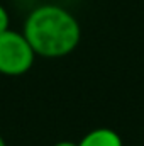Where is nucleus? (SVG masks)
<instances>
[{"label": "nucleus", "instance_id": "1", "mask_svg": "<svg viewBox=\"0 0 144 146\" xmlns=\"http://www.w3.org/2000/svg\"><path fill=\"white\" fill-rule=\"evenodd\" d=\"M22 34L32 46L36 56L65 58L81 41V27L71 12L56 3H44L32 9L22 27Z\"/></svg>", "mask_w": 144, "mask_h": 146}, {"label": "nucleus", "instance_id": "2", "mask_svg": "<svg viewBox=\"0 0 144 146\" xmlns=\"http://www.w3.org/2000/svg\"><path fill=\"white\" fill-rule=\"evenodd\" d=\"M36 53L26 36L7 29L0 34V75L20 76L34 66Z\"/></svg>", "mask_w": 144, "mask_h": 146}, {"label": "nucleus", "instance_id": "3", "mask_svg": "<svg viewBox=\"0 0 144 146\" xmlns=\"http://www.w3.org/2000/svg\"><path fill=\"white\" fill-rule=\"evenodd\" d=\"M78 146H124L122 138L108 127H97L88 131L81 139Z\"/></svg>", "mask_w": 144, "mask_h": 146}, {"label": "nucleus", "instance_id": "4", "mask_svg": "<svg viewBox=\"0 0 144 146\" xmlns=\"http://www.w3.org/2000/svg\"><path fill=\"white\" fill-rule=\"evenodd\" d=\"M9 26H10V17H9V12H7V9L0 3V34H2V33H5L7 29H10Z\"/></svg>", "mask_w": 144, "mask_h": 146}, {"label": "nucleus", "instance_id": "5", "mask_svg": "<svg viewBox=\"0 0 144 146\" xmlns=\"http://www.w3.org/2000/svg\"><path fill=\"white\" fill-rule=\"evenodd\" d=\"M54 146H78V143H73V141H59Z\"/></svg>", "mask_w": 144, "mask_h": 146}, {"label": "nucleus", "instance_id": "6", "mask_svg": "<svg viewBox=\"0 0 144 146\" xmlns=\"http://www.w3.org/2000/svg\"><path fill=\"white\" fill-rule=\"evenodd\" d=\"M0 146H7V143H5V139H3L2 134H0Z\"/></svg>", "mask_w": 144, "mask_h": 146}]
</instances>
